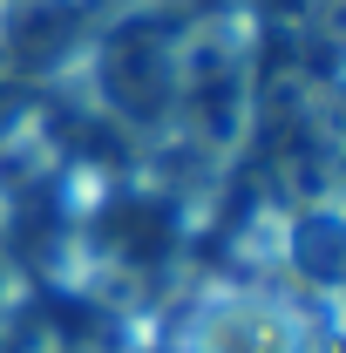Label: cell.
<instances>
[{
    "label": "cell",
    "instance_id": "obj_1",
    "mask_svg": "<svg viewBox=\"0 0 346 353\" xmlns=\"http://www.w3.org/2000/svg\"><path fill=\"white\" fill-rule=\"evenodd\" d=\"M176 48L183 34L136 14V21H116L109 34H88V95L95 109L116 123V130H163L176 123V95H183V75H176Z\"/></svg>",
    "mask_w": 346,
    "mask_h": 353
},
{
    "label": "cell",
    "instance_id": "obj_2",
    "mask_svg": "<svg viewBox=\"0 0 346 353\" xmlns=\"http://www.w3.org/2000/svg\"><path fill=\"white\" fill-rule=\"evenodd\" d=\"M88 48L82 0H0V88L54 82Z\"/></svg>",
    "mask_w": 346,
    "mask_h": 353
},
{
    "label": "cell",
    "instance_id": "obj_3",
    "mask_svg": "<svg viewBox=\"0 0 346 353\" xmlns=\"http://www.w3.org/2000/svg\"><path fill=\"white\" fill-rule=\"evenodd\" d=\"M183 353H299V319L272 306L265 292H224L197 306Z\"/></svg>",
    "mask_w": 346,
    "mask_h": 353
},
{
    "label": "cell",
    "instance_id": "obj_4",
    "mask_svg": "<svg viewBox=\"0 0 346 353\" xmlns=\"http://www.w3.org/2000/svg\"><path fill=\"white\" fill-rule=\"evenodd\" d=\"M88 238L109 252L116 265H130V272H143V265H163L176 245V204L163 197V190H109L102 204H95V224H88Z\"/></svg>",
    "mask_w": 346,
    "mask_h": 353
},
{
    "label": "cell",
    "instance_id": "obj_5",
    "mask_svg": "<svg viewBox=\"0 0 346 353\" xmlns=\"http://www.w3.org/2000/svg\"><path fill=\"white\" fill-rule=\"evenodd\" d=\"M292 265L305 285L333 292V279H340V211L333 204H305L292 218Z\"/></svg>",
    "mask_w": 346,
    "mask_h": 353
},
{
    "label": "cell",
    "instance_id": "obj_6",
    "mask_svg": "<svg viewBox=\"0 0 346 353\" xmlns=\"http://www.w3.org/2000/svg\"><path fill=\"white\" fill-rule=\"evenodd\" d=\"M0 312H7V252H0Z\"/></svg>",
    "mask_w": 346,
    "mask_h": 353
}]
</instances>
